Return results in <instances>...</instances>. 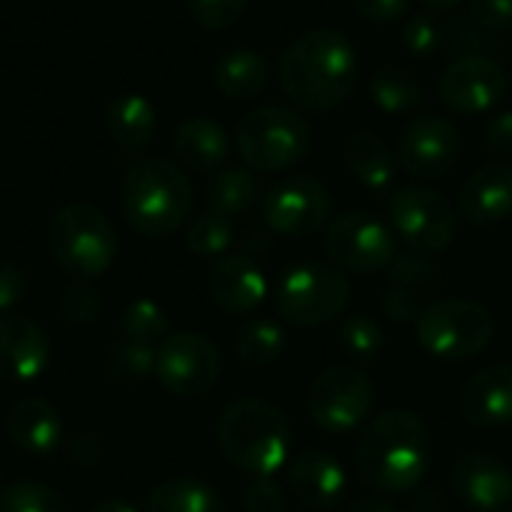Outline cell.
Masks as SVG:
<instances>
[{
	"instance_id": "47",
	"label": "cell",
	"mask_w": 512,
	"mask_h": 512,
	"mask_svg": "<svg viewBox=\"0 0 512 512\" xmlns=\"http://www.w3.org/2000/svg\"><path fill=\"white\" fill-rule=\"evenodd\" d=\"M27 291V276L18 264L0 261V315L9 312Z\"/></svg>"
},
{
	"instance_id": "39",
	"label": "cell",
	"mask_w": 512,
	"mask_h": 512,
	"mask_svg": "<svg viewBox=\"0 0 512 512\" xmlns=\"http://www.w3.org/2000/svg\"><path fill=\"white\" fill-rule=\"evenodd\" d=\"M186 9L198 27L228 30L243 18V12L249 9V0H186Z\"/></svg>"
},
{
	"instance_id": "1",
	"label": "cell",
	"mask_w": 512,
	"mask_h": 512,
	"mask_svg": "<svg viewBox=\"0 0 512 512\" xmlns=\"http://www.w3.org/2000/svg\"><path fill=\"white\" fill-rule=\"evenodd\" d=\"M279 87L303 111L324 114L351 99L360 81V57L336 27H312L279 54Z\"/></svg>"
},
{
	"instance_id": "13",
	"label": "cell",
	"mask_w": 512,
	"mask_h": 512,
	"mask_svg": "<svg viewBox=\"0 0 512 512\" xmlns=\"http://www.w3.org/2000/svg\"><path fill=\"white\" fill-rule=\"evenodd\" d=\"M396 159L411 177L423 183L441 180L462 159V132L447 117L417 114L408 120V126L399 135Z\"/></svg>"
},
{
	"instance_id": "21",
	"label": "cell",
	"mask_w": 512,
	"mask_h": 512,
	"mask_svg": "<svg viewBox=\"0 0 512 512\" xmlns=\"http://www.w3.org/2000/svg\"><path fill=\"white\" fill-rule=\"evenodd\" d=\"M213 303L228 315H249L267 300V276L249 255H222L207 273Z\"/></svg>"
},
{
	"instance_id": "24",
	"label": "cell",
	"mask_w": 512,
	"mask_h": 512,
	"mask_svg": "<svg viewBox=\"0 0 512 512\" xmlns=\"http://www.w3.org/2000/svg\"><path fill=\"white\" fill-rule=\"evenodd\" d=\"M273 78L270 57L258 48H231L225 51L213 66V84L216 90L231 102H249L267 90Z\"/></svg>"
},
{
	"instance_id": "41",
	"label": "cell",
	"mask_w": 512,
	"mask_h": 512,
	"mask_svg": "<svg viewBox=\"0 0 512 512\" xmlns=\"http://www.w3.org/2000/svg\"><path fill=\"white\" fill-rule=\"evenodd\" d=\"M243 512H288V495L273 477H255L243 489Z\"/></svg>"
},
{
	"instance_id": "40",
	"label": "cell",
	"mask_w": 512,
	"mask_h": 512,
	"mask_svg": "<svg viewBox=\"0 0 512 512\" xmlns=\"http://www.w3.org/2000/svg\"><path fill=\"white\" fill-rule=\"evenodd\" d=\"M102 312V297L93 285H87L84 279L69 285L60 297V315L75 324V327H84V324H93Z\"/></svg>"
},
{
	"instance_id": "28",
	"label": "cell",
	"mask_w": 512,
	"mask_h": 512,
	"mask_svg": "<svg viewBox=\"0 0 512 512\" xmlns=\"http://www.w3.org/2000/svg\"><path fill=\"white\" fill-rule=\"evenodd\" d=\"M258 195H261L258 177L246 165H225L213 171L207 183V207L228 219L249 213L258 204Z\"/></svg>"
},
{
	"instance_id": "34",
	"label": "cell",
	"mask_w": 512,
	"mask_h": 512,
	"mask_svg": "<svg viewBox=\"0 0 512 512\" xmlns=\"http://www.w3.org/2000/svg\"><path fill=\"white\" fill-rule=\"evenodd\" d=\"M387 336L381 324L369 315H351L339 324V348L354 363H375L384 354Z\"/></svg>"
},
{
	"instance_id": "49",
	"label": "cell",
	"mask_w": 512,
	"mask_h": 512,
	"mask_svg": "<svg viewBox=\"0 0 512 512\" xmlns=\"http://www.w3.org/2000/svg\"><path fill=\"white\" fill-rule=\"evenodd\" d=\"M345 512H399L390 501L384 498H363V501H354L351 507H345Z\"/></svg>"
},
{
	"instance_id": "2",
	"label": "cell",
	"mask_w": 512,
	"mask_h": 512,
	"mask_svg": "<svg viewBox=\"0 0 512 512\" xmlns=\"http://www.w3.org/2000/svg\"><path fill=\"white\" fill-rule=\"evenodd\" d=\"M429 465L432 429L408 408H393L372 417L354 447L357 477L378 495L417 492L429 474Z\"/></svg>"
},
{
	"instance_id": "25",
	"label": "cell",
	"mask_w": 512,
	"mask_h": 512,
	"mask_svg": "<svg viewBox=\"0 0 512 512\" xmlns=\"http://www.w3.org/2000/svg\"><path fill=\"white\" fill-rule=\"evenodd\" d=\"M105 129H108V138L123 153H132V156L144 153L156 141V132H159L156 108L141 93H123L108 102Z\"/></svg>"
},
{
	"instance_id": "16",
	"label": "cell",
	"mask_w": 512,
	"mask_h": 512,
	"mask_svg": "<svg viewBox=\"0 0 512 512\" xmlns=\"http://www.w3.org/2000/svg\"><path fill=\"white\" fill-rule=\"evenodd\" d=\"M450 489L471 512L512 510V468L495 453H462L450 465Z\"/></svg>"
},
{
	"instance_id": "31",
	"label": "cell",
	"mask_w": 512,
	"mask_h": 512,
	"mask_svg": "<svg viewBox=\"0 0 512 512\" xmlns=\"http://www.w3.org/2000/svg\"><path fill=\"white\" fill-rule=\"evenodd\" d=\"M120 336L123 342L159 348L168 339V315L153 300H135L120 315Z\"/></svg>"
},
{
	"instance_id": "12",
	"label": "cell",
	"mask_w": 512,
	"mask_h": 512,
	"mask_svg": "<svg viewBox=\"0 0 512 512\" xmlns=\"http://www.w3.org/2000/svg\"><path fill=\"white\" fill-rule=\"evenodd\" d=\"M222 375L219 348L201 333H174L156 348V381L180 399L204 396Z\"/></svg>"
},
{
	"instance_id": "19",
	"label": "cell",
	"mask_w": 512,
	"mask_h": 512,
	"mask_svg": "<svg viewBox=\"0 0 512 512\" xmlns=\"http://www.w3.org/2000/svg\"><path fill=\"white\" fill-rule=\"evenodd\" d=\"M51 360L48 333L27 315H0V381L30 384Z\"/></svg>"
},
{
	"instance_id": "7",
	"label": "cell",
	"mask_w": 512,
	"mask_h": 512,
	"mask_svg": "<svg viewBox=\"0 0 512 512\" xmlns=\"http://www.w3.org/2000/svg\"><path fill=\"white\" fill-rule=\"evenodd\" d=\"M234 141L246 168L288 171L306 159L312 147V129L306 117L288 105H261L237 123Z\"/></svg>"
},
{
	"instance_id": "37",
	"label": "cell",
	"mask_w": 512,
	"mask_h": 512,
	"mask_svg": "<svg viewBox=\"0 0 512 512\" xmlns=\"http://www.w3.org/2000/svg\"><path fill=\"white\" fill-rule=\"evenodd\" d=\"M447 27L435 12H417L402 27V45L411 57H432L444 48Z\"/></svg>"
},
{
	"instance_id": "45",
	"label": "cell",
	"mask_w": 512,
	"mask_h": 512,
	"mask_svg": "<svg viewBox=\"0 0 512 512\" xmlns=\"http://www.w3.org/2000/svg\"><path fill=\"white\" fill-rule=\"evenodd\" d=\"M354 9L360 12V18L372 21V24H393L408 18L411 0H351Z\"/></svg>"
},
{
	"instance_id": "11",
	"label": "cell",
	"mask_w": 512,
	"mask_h": 512,
	"mask_svg": "<svg viewBox=\"0 0 512 512\" xmlns=\"http://www.w3.org/2000/svg\"><path fill=\"white\" fill-rule=\"evenodd\" d=\"M324 252L333 261V267L360 273V276H372V273H384L390 267L399 246H396L393 228H387L381 219H375L363 210H351V213H342L333 222H327Z\"/></svg>"
},
{
	"instance_id": "32",
	"label": "cell",
	"mask_w": 512,
	"mask_h": 512,
	"mask_svg": "<svg viewBox=\"0 0 512 512\" xmlns=\"http://www.w3.org/2000/svg\"><path fill=\"white\" fill-rule=\"evenodd\" d=\"M447 27V39H444V48L453 60L459 57H489L495 51H501V42L495 39L492 30H486L471 12H462V15H453Z\"/></svg>"
},
{
	"instance_id": "35",
	"label": "cell",
	"mask_w": 512,
	"mask_h": 512,
	"mask_svg": "<svg viewBox=\"0 0 512 512\" xmlns=\"http://www.w3.org/2000/svg\"><path fill=\"white\" fill-rule=\"evenodd\" d=\"M0 512H66L63 498L36 480H18L0 489Z\"/></svg>"
},
{
	"instance_id": "27",
	"label": "cell",
	"mask_w": 512,
	"mask_h": 512,
	"mask_svg": "<svg viewBox=\"0 0 512 512\" xmlns=\"http://www.w3.org/2000/svg\"><path fill=\"white\" fill-rule=\"evenodd\" d=\"M369 99L384 111V114H414L423 99V81L417 78V72H411L402 63H384L372 72L369 78Z\"/></svg>"
},
{
	"instance_id": "48",
	"label": "cell",
	"mask_w": 512,
	"mask_h": 512,
	"mask_svg": "<svg viewBox=\"0 0 512 512\" xmlns=\"http://www.w3.org/2000/svg\"><path fill=\"white\" fill-rule=\"evenodd\" d=\"M411 512H453L450 495L435 486H420L411 498Z\"/></svg>"
},
{
	"instance_id": "38",
	"label": "cell",
	"mask_w": 512,
	"mask_h": 512,
	"mask_svg": "<svg viewBox=\"0 0 512 512\" xmlns=\"http://www.w3.org/2000/svg\"><path fill=\"white\" fill-rule=\"evenodd\" d=\"M384 273L390 276V282L396 288H411V291L426 288V285H432L438 279V267L432 264V258L420 255V252H411V249H405V252L399 249Z\"/></svg>"
},
{
	"instance_id": "42",
	"label": "cell",
	"mask_w": 512,
	"mask_h": 512,
	"mask_svg": "<svg viewBox=\"0 0 512 512\" xmlns=\"http://www.w3.org/2000/svg\"><path fill=\"white\" fill-rule=\"evenodd\" d=\"M381 312L393 324H417V318L423 315V306H420L417 291H411V288H390L381 297Z\"/></svg>"
},
{
	"instance_id": "6",
	"label": "cell",
	"mask_w": 512,
	"mask_h": 512,
	"mask_svg": "<svg viewBox=\"0 0 512 512\" xmlns=\"http://www.w3.org/2000/svg\"><path fill=\"white\" fill-rule=\"evenodd\" d=\"M351 303V282L345 270L321 261L288 267L273 288V309L282 321L315 330L339 321Z\"/></svg>"
},
{
	"instance_id": "36",
	"label": "cell",
	"mask_w": 512,
	"mask_h": 512,
	"mask_svg": "<svg viewBox=\"0 0 512 512\" xmlns=\"http://www.w3.org/2000/svg\"><path fill=\"white\" fill-rule=\"evenodd\" d=\"M105 369L114 381H147L156 375V348H144V345H132V342H120L111 348Z\"/></svg>"
},
{
	"instance_id": "30",
	"label": "cell",
	"mask_w": 512,
	"mask_h": 512,
	"mask_svg": "<svg viewBox=\"0 0 512 512\" xmlns=\"http://www.w3.org/2000/svg\"><path fill=\"white\" fill-rule=\"evenodd\" d=\"M237 357L252 369L273 366L285 351V330L273 318H252L234 336Z\"/></svg>"
},
{
	"instance_id": "8",
	"label": "cell",
	"mask_w": 512,
	"mask_h": 512,
	"mask_svg": "<svg viewBox=\"0 0 512 512\" xmlns=\"http://www.w3.org/2000/svg\"><path fill=\"white\" fill-rule=\"evenodd\" d=\"M414 333L420 348L435 360H471L492 345L495 315L477 300L444 297L423 306Z\"/></svg>"
},
{
	"instance_id": "3",
	"label": "cell",
	"mask_w": 512,
	"mask_h": 512,
	"mask_svg": "<svg viewBox=\"0 0 512 512\" xmlns=\"http://www.w3.org/2000/svg\"><path fill=\"white\" fill-rule=\"evenodd\" d=\"M216 441L222 456L243 474L273 477L291 462L294 429L282 408L267 399H237L222 408L216 420Z\"/></svg>"
},
{
	"instance_id": "44",
	"label": "cell",
	"mask_w": 512,
	"mask_h": 512,
	"mask_svg": "<svg viewBox=\"0 0 512 512\" xmlns=\"http://www.w3.org/2000/svg\"><path fill=\"white\" fill-rule=\"evenodd\" d=\"M468 12L492 33L512 30V0H468Z\"/></svg>"
},
{
	"instance_id": "20",
	"label": "cell",
	"mask_w": 512,
	"mask_h": 512,
	"mask_svg": "<svg viewBox=\"0 0 512 512\" xmlns=\"http://www.w3.org/2000/svg\"><path fill=\"white\" fill-rule=\"evenodd\" d=\"M459 414L474 429H504L512 423V363H492L468 378Z\"/></svg>"
},
{
	"instance_id": "51",
	"label": "cell",
	"mask_w": 512,
	"mask_h": 512,
	"mask_svg": "<svg viewBox=\"0 0 512 512\" xmlns=\"http://www.w3.org/2000/svg\"><path fill=\"white\" fill-rule=\"evenodd\" d=\"M429 12H450V9H456V6H462L465 0H420Z\"/></svg>"
},
{
	"instance_id": "26",
	"label": "cell",
	"mask_w": 512,
	"mask_h": 512,
	"mask_svg": "<svg viewBox=\"0 0 512 512\" xmlns=\"http://www.w3.org/2000/svg\"><path fill=\"white\" fill-rule=\"evenodd\" d=\"M342 162H345L348 174L372 192H387L396 183L399 159L393 156L390 144L372 129H360V132L348 135V141L342 147Z\"/></svg>"
},
{
	"instance_id": "15",
	"label": "cell",
	"mask_w": 512,
	"mask_h": 512,
	"mask_svg": "<svg viewBox=\"0 0 512 512\" xmlns=\"http://www.w3.org/2000/svg\"><path fill=\"white\" fill-rule=\"evenodd\" d=\"M330 216L333 192L309 174L279 180L264 198V222L282 237H309L327 228Z\"/></svg>"
},
{
	"instance_id": "5",
	"label": "cell",
	"mask_w": 512,
	"mask_h": 512,
	"mask_svg": "<svg viewBox=\"0 0 512 512\" xmlns=\"http://www.w3.org/2000/svg\"><path fill=\"white\" fill-rule=\"evenodd\" d=\"M45 243L54 264L84 282L108 273L120 252V240L111 219L99 207L84 201L63 204L51 213Z\"/></svg>"
},
{
	"instance_id": "18",
	"label": "cell",
	"mask_w": 512,
	"mask_h": 512,
	"mask_svg": "<svg viewBox=\"0 0 512 512\" xmlns=\"http://www.w3.org/2000/svg\"><path fill=\"white\" fill-rule=\"evenodd\" d=\"M456 213L474 228H492L512 216V162L480 165L459 189Z\"/></svg>"
},
{
	"instance_id": "22",
	"label": "cell",
	"mask_w": 512,
	"mask_h": 512,
	"mask_svg": "<svg viewBox=\"0 0 512 512\" xmlns=\"http://www.w3.org/2000/svg\"><path fill=\"white\" fill-rule=\"evenodd\" d=\"M6 435L9 441L27 453V456H51L60 450L63 438H66V426L60 411L42 399V396H24L18 399L9 411H6Z\"/></svg>"
},
{
	"instance_id": "43",
	"label": "cell",
	"mask_w": 512,
	"mask_h": 512,
	"mask_svg": "<svg viewBox=\"0 0 512 512\" xmlns=\"http://www.w3.org/2000/svg\"><path fill=\"white\" fill-rule=\"evenodd\" d=\"M483 138H486V150L501 159V162H512V111H498L489 117L486 129H483Z\"/></svg>"
},
{
	"instance_id": "14",
	"label": "cell",
	"mask_w": 512,
	"mask_h": 512,
	"mask_svg": "<svg viewBox=\"0 0 512 512\" xmlns=\"http://www.w3.org/2000/svg\"><path fill=\"white\" fill-rule=\"evenodd\" d=\"M510 93V75L495 57H459L441 72L438 99L459 117H483Z\"/></svg>"
},
{
	"instance_id": "46",
	"label": "cell",
	"mask_w": 512,
	"mask_h": 512,
	"mask_svg": "<svg viewBox=\"0 0 512 512\" xmlns=\"http://www.w3.org/2000/svg\"><path fill=\"white\" fill-rule=\"evenodd\" d=\"M69 459L78 465V468H99L102 459H105V447L99 441V435L93 432H78L69 438Z\"/></svg>"
},
{
	"instance_id": "50",
	"label": "cell",
	"mask_w": 512,
	"mask_h": 512,
	"mask_svg": "<svg viewBox=\"0 0 512 512\" xmlns=\"http://www.w3.org/2000/svg\"><path fill=\"white\" fill-rule=\"evenodd\" d=\"M90 512H138L129 501H120V498H108L102 504H96Z\"/></svg>"
},
{
	"instance_id": "29",
	"label": "cell",
	"mask_w": 512,
	"mask_h": 512,
	"mask_svg": "<svg viewBox=\"0 0 512 512\" xmlns=\"http://www.w3.org/2000/svg\"><path fill=\"white\" fill-rule=\"evenodd\" d=\"M144 512H228V507L213 486L195 477H177L159 483L147 495Z\"/></svg>"
},
{
	"instance_id": "23",
	"label": "cell",
	"mask_w": 512,
	"mask_h": 512,
	"mask_svg": "<svg viewBox=\"0 0 512 512\" xmlns=\"http://www.w3.org/2000/svg\"><path fill=\"white\" fill-rule=\"evenodd\" d=\"M171 150H174V156H177L180 165H186L192 171L213 174V171H219V168L228 165L231 135H228V129L219 120L204 117V114H195V117H186L174 129Z\"/></svg>"
},
{
	"instance_id": "10",
	"label": "cell",
	"mask_w": 512,
	"mask_h": 512,
	"mask_svg": "<svg viewBox=\"0 0 512 512\" xmlns=\"http://www.w3.org/2000/svg\"><path fill=\"white\" fill-rule=\"evenodd\" d=\"M372 405L375 384L363 369L354 366H333L321 372L306 393V411L327 435H351L369 420Z\"/></svg>"
},
{
	"instance_id": "33",
	"label": "cell",
	"mask_w": 512,
	"mask_h": 512,
	"mask_svg": "<svg viewBox=\"0 0 512 512\" xmlns=\"http://www.w3.org/2000/svg\"><path fill=\"white\" fill-rule=\"evenodd\" d=\"M234 243V225L213 210L195 216L186 228V249L198 258H222Z\"/></svg>"
},
{
	"instance_id": "17",
	"label": "cell",
	"mask_w": 512,
	"mask_h": 512,
	"mask_svg": "<svg viewBox=\"0 0 512 512\" xmlns=\"http://www.w3.org/2000/svg\"><path fill=\"white\" fill-rule=\"evenodd\" d=\"M288 489L303 510L330 512L348 492V474L333 453L303 450L288 462Z\"/></svg>"
},
{
	"instance_id": "4",
	"label": "cell",
	"mask_w": 512,
	"mask_h": 512,
	"mask_svg": "<svg viewBox=\"0 0 512 512\" xmlns=\"http://www.w3.org/2000/svg\"><path fill=\"white\" fill-rule=\"evenodd\" d=\"M195 192L189 174L168 159H138L120 183V207L129 228L147 240L177 234L192 213Z\"/></svg>"
},
{
	"instance_id": "9",
	"label": "cell",
	"mask_w": 512,
	"mask_h": 512,
	"mask_svg": "<svg viewBox=\"0 0 512 512\" xmlns=\"http://www.w3.org/2000/svg\"><path fill=\"white\" fill-rule=\"evenodd\" d=\"M390 225L405 249L432 258L456 243L459 213L429 186H402L390 198Z\"/></svg>"
},
{
	"instance_id": "52",
	"label": "cell",
	"mask_w": 512,
	"mask_h": 512,
	"mask_svg": "<svg viewBox=\"0 0 512 512\" xmlns=\"http://www.w3.org/2000/svg\"><path fill=\"white\" fill-rule=\"evenodd\" d=\"M510 81H512V78H510Z\"/></svg>"
}]
</instances>
